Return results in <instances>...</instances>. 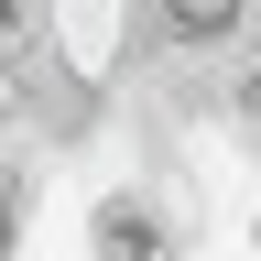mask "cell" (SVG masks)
<instances>
[{"instance_id": "6da1fadb", "label": "cell", "mask_w": 261, "mask_h": 261, "mask_svg": "<svg viewBox=\"0 0 261 261\" xmlns=\"http://www.w3.org/2000/svg\"><path fill=\"white\" fill-rule=\"evenodd\" d=\"M240 11H250V0H152V22L174 33V44H218Z\"/></svg>"}]
</instances>
